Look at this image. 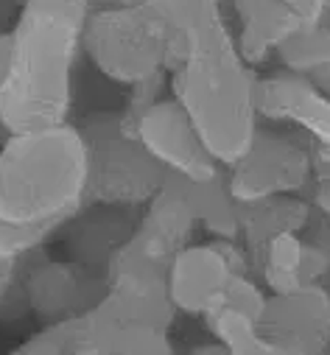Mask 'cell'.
Here are the masks:
<instances>
[{"mask_svg":"<svg viewBox=\"0 0 330 355\" xmlns=\"http://www.w3.org/2000/svg\"><path fill=\"white\" fill-rule=\"evenodd\" d=\"M93 0H28L20 6L15 51L0 81V143L15 132L73 121Z\"/></svg>","mask_w":330,"mask_h":355,"instance_id":"1","label":"cell"},{"mask_svg":"<svg viewBox=\"0 0 330 355\" xmlns=\"http://www.w3.org/2000/svg\"><path fill=\"white\" fill-rule=\"evenodd\" d=\"M258 73L241 56L229 20L193 37L168 73L171 96L224 168L250 151L261 129Z\"/></svg>","mask_w":330,"mask_h":355,"instance_id":"2","label":"cell"},{"mask_svg":"<svg viewBox=\"0 0 330 355\" xmlns=\"http://www.w3.org/2000/svg\"><path fill=\"white\" fill-rule=\"evenodd\" d=\"M90 154L76 121L15 132L0 143V218L64 224L90 202Z\"/></svg>","mask_w":330,"mask_h":355,"instance_id":"3","label":"cell"},{"mask_svg":"<svg viewBox=\"0 0 330 355\" xmlns=\"http://www.w3.org/2000/svg\"><path fill=\"white\" fill-rule=\"evenodd\" d=\"M81 45L87 64L121 87L171 73L174 64V34L146 0L93 6Z\"/></svg>","mask_w":330,"mask_h":355,"instance_id":"4","label":"cell"},{"mask_svg":"<svg viewBox=\"0 0 330 355\" xmlns=\"http://www.w3.org/2000/svg\"><path fill=\"white\" fill-rule=\"evenodd\" d=\"M73 121L85 135L90 154V202L143 210L165 185L168 173L146 151L121 110H87Z\"/></svg>","mask_w":330,"mask_h":355,"instance_id":"5","label":"cell"},{"mask_svg":"<svg viewBox=\"0 0 330 355\" xmlns=\"http://www.w3.org/2000/svg\"><path fill=\"white\" fill-rule=\"evenodd\" d=\"M316 165L319 157L305 137L261 121L255 143L238 162L224 168V176L235 202L255 205L272 196H305Z\"/></svg>","mask_w":330,"mask_h":355,"instance_id":"6","label":"cell"},{"mask_svg":"<svg viewBox=\"0 0 330 355\" xmlns=\"http://www.w3.org/2000/svg\"><path fill=\"white\" fill-rule=\"evenodd\" d=\"M241 272H255L241 241L210 238L205 243H188L168 266V291L180 316L202 319L224 300L232 277Z\"/></svg>","mask_w":330,"mask_h":355,"instance_id":"7","label":"cell"},{"mask_svg":"<svg viewBox=\"0 0 330 355\" xmlns=\"http://www.w3.org/2000/svg\"><path fill=\"white\" fill-rule=\"evenodd\" d=\"M137 140L162 165V171L182 182H207L224 173V165L210 154L193 121L174 96H165L132 123Z\"/></svg>","mask_w":330,"mask_h":355,"instance_id":"8","label":"cell"},{"mask_svg":"<svg viewBox=\"0 0 330 355\" xmlns=\"http://www.w3.org/2000/svg\"><path fill=\"white\" fill-rule=\"evenodd\" d=\"M258 115L263 123L305 137L316 157H330V96L294 70L272 67L258 73Z\"/></svg>","mask_w":330,"mask_h":355,"instance_id":"9","label":"cell"},{"mask_svg":"<svg viewBox=\"0 0 330 355\" xmlns=\"http://www.w3.org/2000/svg\"><path fill=\"white\" fill-rule=\"evenodd\" d=\"M107 294V272H98L73 257L37 254L26 272V300L31 319L56 322L81 316Z\"/></svg>","mask_w":330,"mask_h":355,"instance_id":"10","label":"cell"},{"mask_svg":"<svg viewBox=\"0 0 330 355\" xmlns=\"http://www.w3.org/2000/svg\"><path fill=\"white\" fill-rule=\"evenodd\" d=\"M261 330L272 355L330 352V286L308 283L269 294Z\"/></svg>","mask_w":330,"mask_h":355,"instance_id":"11","label":"cell"},{"mask_svg":"<svg viewBox=\"0 0 330 355\" xmlns=\"http://www.w3.org/2000/svg\"><path fill=\"white\" fill-rule=\"evenodd\" d=\"M199 230L196 213L185 193V182L168 176L165 185L154 193V199L140 210V218L121 246V252L168 269L171 260L193 243V232Z\"/></svg>","mask_w":330,"mask_h":355,"instance_id":"12","label":"cell"},{"mask_svg":"<svg viewBox=\"0 0 330 355\" xmlns=\"http://www.w3.org/2000/svg\"><path fill=\"white\" fill-rule=\"evenodd\" d=\"M140 218L137 207H118V205H96L87 202L56 235L64 257L87 263L98 272H107L112 254L129 241L134 224Z\"/></svg>","mask_w":330,"mask_h":355,"instance_id":"13","label":"cell"},{"mask_svg":"<svg viewBox=\"0 0 330 355\" xmlns=\"http://www.w3.org/2000/svg\"><path fill=\"white\" fill-rule=\"evenodd\" d=\"M171 330L151 322L132 319L104 300L81 313V344L78 355H165L174 352Z\"/></svg>","mask_w":330,"mask_h":355,"instance_id":"14","label":"cell"},{"mask_svg":"<svg viewBox=\"0 0 330 355\" xmlns=\"http://www.w3.org/2000/svg\"><path fill=\"white\" fill-rule=\"evenodd\" d=\"M232 12L238 17L235 45L255 70L275 62L277 51L305 28L280 0H241Z\"/></svg>","mask_w":330,"mask_h":355,"instance_id":"15","label":"cell"},{"mask_svg":"<svg viewBox=\"0 0 330 355\" xmlns=\"http://www.w3.org/2000/svg\"><path fill=\"white\" fill-rule=\"evenodd\" d=\"M313 218V207L308 196H272L255 205H243V230L241 243L246 246L250 257L283 232H302Z\"/></svg>","mask_w":330,"mask_h":355,"instance_id":"16","label":"cell"},{"mask_svg":"<svg viewBox=\"0 0 330 355\" xmlns=\"http://www.w3.org/2000/svg\"><path fill=\"white\" fill-rule=\"evenodd\" d=\"M185 193L196 213L199 230L218 241H241L243 205L227 188V176L218 173L207 182H185Z\"/></svg>","mask_w":330,"mask_h":355,"instance_id":"17","label":"cell"},{"mask_svg":"<svg viewBox=\"0 0 330 355\" xmlns=\"http://www.w3.org/2000/svg\"><path fill=\"white\" fill-rule=\"evenodd\" d=\"M199 322L205 324V333L232 355H272L261 330V316H252L221 300Z\"/></svg>","mask_w":330,"mask_h":355,"instance_id":"18","label":"cell"},{"mask_svg":"<svg viewBox=\"0 0 330 355\" xmlns=\"http://www.w3.org/2000/svg\"><path fill=\"white\" fill-rule=\"evenodd\" d=\"M146 3H151L159 12V17L168 23L174 34V64L185 56L193 37L229 20L224 12L227 0H146Z\"/></svg>","mask_w":330,"mask_h":355,"instance_id":"19","label":"cell"},{"mask_svg":"<svg viewBox=\"0 0 330 355\" xmlns=\"http://www.w3.org/2000/svg\"><path fill=\"white\" fill-rule=\"evenodd\" d=\"M275 64L294 70L299 76H308L311 81H319L330 73V15L316 23L305 26L299 34H294L280 51Z\"/></svg>","mask_w":330,"mask_h":355,"instance_id":"20","label":"cell"},{"mask_svg":"<svg viewBox=\"0 0 330 355\" xmlns=\"http://www.w3.org/2000/svg\"><path fill=\"white\" fill-rule=\"evenodd\" d=\"M64 224H17L0 218V263H17L56 243Z\"/></svg>","mask_w":330,"mask_h":355,"instance_id":"21","label":"cell"},{"mask_svg":"<svg viewBox=\"0 0 330 355\" xmlns=\"http://www.w3.org/2000/svg\"><path fill=\"white\" fill-rule=\"evenodd\" d=\"M81 344V316L42 322L31 336H26L15 352L20 355H78Z\"/></svg>","mask_w":330,"mask_h":355,"instance_id":"22","label":"cell"},{"mask_svg":"<svg viewBox=\"0 0 330 355\" xmlns=\"http://www.w3.org/2000/svg\"><path fill=\"white\" fill-rule=\"evenodd\" d=\"M34 257L37 254H31L26 260H17V263H0V322L31 316L28 300H26V272H28Z\"/></svg>","mask_w":330,"mask_h":355,"instance_id":"23","label":"cell"},{"mask_svg":"<svg viewBox=\"0 0 330 355\" xmlns=\"http://www.w3.org/2000/svg\"><path fill=\"white\" fill-rule=\"evenodd\" d=\"M305 196H308L313 213L330 230V165H324V162L316 165V176H313V182H311V188H308Z\"/></svg>","mask_w":330,"mask_h":355,"instance_id":"24","label":"cell"},{"mask_svg":"<svg viewBox=\"0 0 330 355\" xmlns=\"http://www.w3.org/2000/svg\"><path fill=\"white\" fill-rule=\"evenodd\" d=\"M280 3L302 23V26H316L322 23L330 12H327V0H280Z\"/></svg>","mask_w":330,"mask_h":355,"instance_id":"25","label":"cell"},{"mask_svg":"<svg viewBox=\"0 0 330 355\" xmlns=\"http://www.w3.org/2000/svg\"><path fill=\"white\" fill-rule=\"evenodd\" d=\"M12 51H15V31L12 28H0V81H3L6 73H9Z\"/></svg>","mask_w":330,"mask_h":355,"instance_id":"26","label":"cell"},{"mask_svg":"<svg viewBox=\"0 0 330 355\" xmlns=\"http://www.w3.org/2000/svg\"><path fill=\"white\" fill-rule=\"evenodd\" d=\"M17 6L12 3V0H0V28H12L15 20H17Z\"/></svg>","mask_w":330,"mask_h":355,"instance_id":"27","label":"cell"},{"mask_svg":"<svg viewBox=\"0 0 330 355\" xmlns=\"http://www.w3.org/2000/svg\"><path fill=\"white\" fill-rule=\"evenodd\" d=\"M93 3H143V0H93Z\"/></svg>","mask_w":330,"mask_h":355,"instance_id":"28","label":"cell"},{"mask_svg":"<svg viewBox=\"0 0 330 355\" xmlns=\"http://www.w3.org/2000/svg\"><path fill=\"white\" fill-rule=\"evenodd\" d=\"M12 3H15L17 9H20V6H26V3H28V0H12Z\"/></svg>","mask_w":330,"mask_h":355,"instance_id":"29","label":"cell"},{"mask_svg":"<svg viewBox=\"0 0 330 355\" xmlns=\"http://www.w3.org/2000/svg\"><path fill=\"white\" fill-rule=\"evenodd\" d=\"M227 3H232V6H235V3H241V0H227Z\"/></svg>","mask_w":330,"mask_h":355,"instance_id":"30","label":"cell"},{"mask_svg":"<svg viewBox=\"0 0 330 355\" xmlns=\"http://www.w3.org/2000/svg\"><path fill=\"white\" fill-rule=\"evenodd\" d=\"M327 12H330V0H327Z\"/></svg>","mask_w":330,"mask_h":355,"instance_id":"31","label":"cell"}]
</instances>
